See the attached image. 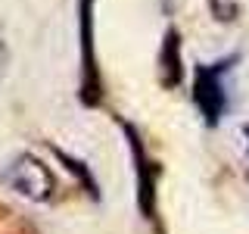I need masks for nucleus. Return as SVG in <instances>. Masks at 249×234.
I'll return each mask as SVG.
<instances>
[{
    "label": "nucleus",
    "mask_w": 249,
    "mask_h": 234,
    "mask_svg": "<svg viewBox=\"0 0 249 234\" xmlns=\"http://www.w3.org/2000/svg\"><path fill=\"white\" fill-rule=\"evenodd\" d=\"M124 135H128V147H131V159H134V172H137V203L143 218H156V166L143 150V140H140L137 128L128 122H122Z\"/></svg>",
    "instance_id": "obj_3"
},
{
    "label": "nucleus",
    "mask_w": 249,
    "mask_h": 234,
    "mask_svg": "<svg viewBox=\"0 0 249 234\" xmlns=\"http://www.w3.org/2000/svg\"><path fill=\"white\" fill-rule=\"evenodd\" d=\"M3 181L10 184L16 194H22V197H28L35 203H47L56 194V175L31 153L16 156L3 172Z\"/></svg>",
    "instance_id": "obj_2"
},
{
    "label": "nucleus",
    "mask_w": 249,
    "mask_h": 234,
    "mask_svg": "<svg viewBox=\"0 0 249 234\" xmlns=\"http://www.w3.org/2000/svg\"><path fill=\"white\" fill-rule=\"evenodd\" d=\"M6 66H10V50H6V44L0 41V81H3V75H6Z\"/></svg>",
    "instance_id": "obj_6"
},
{
    "label": "nucleus",
    "mask_w": 249,
    "mask_h": 234,
    "mask_svg": "<svg viewBox=\"0 0 249 234\" xmlns=\"http://www.w3.org/2000/svg\"><path fill=\"white\" fill-rule=\"evenodd\" d=\"M156 75H159L162 88H178L184 78V59H181V35L178 28H165L162 35V47L159 57H156Z\"/></svg>",
    "instance_id": "obj_4"
},
{
    "label": "nucleus",
    "mask_w": 249,
    "mask_h": 234,
    "mask_svg": "<svg viewBox=\"0 0 249 234\" xmlns=\"http://www.w3.org/2000/svg\"><path fill=\"white\" fill-rule=\"evenodd\" d=\"M237 53L224 57L218 62H199L196 72H193V103H196L202 122L209 128H215L218 122L228 113V88H224V78L233 66H237Z\"/></svg>",
    "instance_id": "obj_1"
},
{
    "label": "nucleus",
    "mask_w": 249,
    "mask_h": 234,
    "mask_svg": "<svg viewBox=\"0 0 249 234\" xmlns=\"http://www.w3.org/2000/svg\"><path fill=\"white\" fill-rule=\"evenodd\" d=\"M246 137H249V128H246Z\"/></svg>",
    "instance_id": "obj_7"
},
{
    "label": "nucleus",
    "mask_w": 249,
    "mask_h": 234,
    "mask_svg": "<svg viewBox=\"0 0 249 234\" xmlns=\"http://www.w3.org/2000/svg\"><path fill=\"white\" fill-rule=\"evenodd\" d=\"M209 10H212V16L218 22H233L240 6H237V0H209Z\"/></svg>",
    "instance_id": "obj_5"
}]
</instances>
